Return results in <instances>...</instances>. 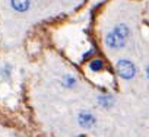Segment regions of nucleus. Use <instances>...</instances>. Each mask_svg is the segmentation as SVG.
<instances>
[{
  "mask_svg": "<svg viewBox=\"0 0 149 137\" xmlns=\"http://www.w3.org/2000/svg\"><path fill=\"white\" fill-rule=\"evenodd\" d=\"M124 41H126V37L121 32H118L117 29L110 32L107 35V38H105V42H107V45L110 48H120V47L124 45Z\"/></svg>",
  "mask_w": 149,
  "mask_h": 137,
  "instance_id": "f03ea898",
  "label": "nucleus"
},
{
  "mask_svg": "<svg viewBox=\"0 0 149 137\" xmlns=\"http://www.w3.org/2000/svg\"><path fill=\"white\" fill-rule=\"evenodd\" d=\"M94 117L91 115V114H88V112H85V114H81V117H79V122H81V125H84V127H91L92 124H94Z\"/></svg>",
  "mask_w": 149,
  "mask_h": 137,
  "instance_id": "20e7f679",
  "label": "nucleus"
},
{
  "mask_svg": "<svg viewBox=\"0 0 149 137\" xmlns=\"http://www.w3.org/2000/svg\"><path fill=\"white\" fill-rule=\"evenodd\" d=\"M89 67H91V70H101L102 68V61L101 60H92L89 63Z\"/></svg>",
  "mask_w": 149,
  "mask_h": 137,
  "instance_id": "39448f33",
  "label": "nucleus"
},
{
  "mask_svg": "<svg viewBox=\"0 0 149 137\" xmlns=\"http://www.w3.org/2000/svg\"><path fill=\"white\" fill-rule=\"evenodd\" d=\"M117 72H118V75H120L121 77H124V79H132V77L134 76V73H136V68H134V66H133L130 61H127V60H120V61L117 63Z\"/></svg>",
  "mask_w": 149,
  "mask_h": 137,
  "instance_id": "f257e3e1",
  "label": "nucleus"
},
{
  "mask_svg": "<svg viewBox=\"0 0 149 137\" xmlns=\"http://www.w3.org/2000/svg\"><path fill=\"white\" fill-rule=\"evenodd\" d=\"M12 8L18 12H25L29 8V0H10Z\"/></svg>",
  "mask_w": 149,
  "mask_h": 137,
  "instance_id": "7ed1b4c3",
  "label": "nucleus"
},
{
  "mask_svg": "<svg viewBox=\"0 0 149 137\" xmlns=\"http://www.w3.org/2000/svg\"><path fill=\"white\" fill-rule=\"evenodd\" d=\"M148 76H149V67H148Z\"/></svg>",
  "mask_w": 149,
  "mask_h": 137,
  "instance_id": "423d86ee",
  "label": "nucleus"
}]
</instances>
